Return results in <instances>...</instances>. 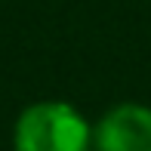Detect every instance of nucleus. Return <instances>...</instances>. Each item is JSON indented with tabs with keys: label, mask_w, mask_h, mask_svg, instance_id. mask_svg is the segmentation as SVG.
Instances as JSON below:
<instances>
[{
	"label": "nucleus",
	"mask_w": 151,
	"mask_h": 151,
	"mask_svg": "<svg viewBox=\"0 0 151 151\" xmlns=\"http://www.w3.org/2000/svg\"><path fill=\"white\" fill-rule=\"evenodd\" d=\"M93 129L68 102H34L16 120V151H90Z\"/></svg>",
	"instance_id": "f257e3e1"
},
{
	"label": "nucleus",
	"mask_w": 151,
	"mask_h": 151,
	"mask_svg": "<svg viewBox=\"0 0 151 151\" xmlns=\"http://www.w3.org/2000/svg\"><path fill=\"white\" fill-rule=\"evenodd\" d=\"M96 151H151V108L139 102L114 105L93 129Z\"/></svg>",
	"instance_id": "f03ea898"
}]
</instances>
